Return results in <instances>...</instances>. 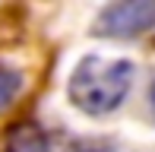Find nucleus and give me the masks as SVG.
Returning a JSON list of instances; mask_svg holds the SVG:
<instances>
[{"label":"nucleus","mask_w":155,"mask_h":152,"mask_svg":"<svg viewBox=\"0 0 155 152\" xmlns=\"http://www.w3.org/2000/svg\"><path fill=\"white\" fill-rule=\"evenodd\" d=\"M133 76H136V67L124 57L86 54L70 73L67 92H70V101L79 111L101 117L124 105V98L133 89Z\"/></svg>","instance_id":"nucleus-1"},{"label":"nucleus","mask_w":155,"mask_h":152,"mask_svg":"<svg viewBox=\"0 0 155 152\" xmlns=\"http://www.w3.org/2000/svg\"><path fill=\"white\" fill-rule=\"evenodd\" d=\"M6 152H51V140L35 124H16L6 133Z\"/></svg>","instance_id":"nucleus-3"},{"label":"nucleus","mask_w":155,"mask_h":152,"mask_svg":"<svg viewBox=\"0 0 155 152\" xmlns=\"http://www.w3.org/2000/svg\"><path fill=\"white\" fill-rule=\"evenodd\" d=\"M149 101H152V114H155V86H152V92H149Z\"/></svg>","instance_id":"nucleus-5"},{"label":"nucleus","mask_w":155,"mask_h":152,"mask_svg":"<svg viewBox=\"0 0 155 152\" xmlns=\"http://www.w3.org/2000/svg\"><path fill=\"white\" fill-rule=\"evenodd\" d=\"M152 25H155V3H149V0H120V3H111L108 10H101L92 32L104 38H133V35H143Z\"/></svg>","instance_id":"nucleus-2"},{"label":"nucleus","mask_w":155,"mask_h":152,"mask_svg":"<svg viewBox=\"0 0 155 152\" xmlns=\"http://www.w3.org/2000/svg\"><path fill=\"white\" fill-rule=\"evenodd\" d=\"M19 89H22V76H19L16 70L0 67V111L13 105V98L19 95Z\"/></svg>","instance_id":"nucleus-4"}]
</instances>
